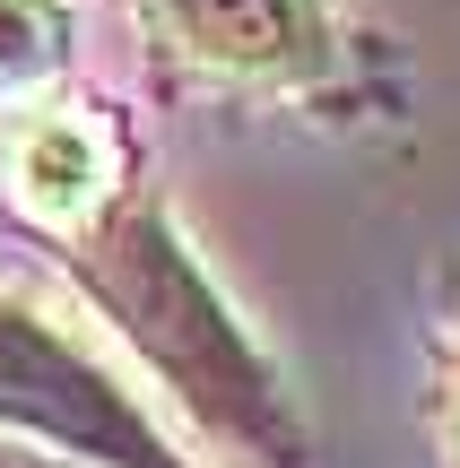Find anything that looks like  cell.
Returning <instances> with one entry per match:
<instances>
[{"instance_id": "cell-2", "label": "cell", "mask_w": 460, "mask_h": 468, "mask_svg": "<svg viewBox=\"0 0 460 468\" xmlns=\"http://www.w3.org/2000/svg\"><path fill=\"white\" fill-rule=\"evenodd\" d=\"M0 425L44 434V442L87 452V460H113V468H174L166 442H156L61 338L35 330L27 313H0Z\"/></svg>"}, {"instance_id": "cell-5", "label": "cell", "mask_w": 460, "mask_h": 468, "mask_svg": "<svg viewBox=\"0 0 460 468\" xmlns=\"http://www.w3.org/2000/svg\"><path fill=\"white\" fill-rule=\"evenodd\" d=\"M61 61V9L52 0H0V79H35Z\"/></svg>"}, {"instance_id": "cell-3", "label": "cell", "mask_w": 460, "mask_h": 468, "mask_svg": "<svg viewBox=\"0 0 460 468\" xmlns=\"http://www.w3.org/2000/svg\"><path fill=\"white\" fill-rule=\"evenodd\" d=\"M148 9L191 61L235 69V79H278V69H305L322 52L313 0H148Z\"/></svg>"}, {"instance_id": "cell-1", "label": "cell", "mask_w": 460, "mask_h": 468, "mask_svg": "<svg viewBox=\"0 0 460 468\" xmlns=\"http://www.w3.org/2000/svg\"><path fill=\"white\" fill-rule=\"evenodd\" d=\"M96 303L139 338L156 373L200 408L209 425H226L235 442H261V452L287 460L295 452V425H287V399H278L270 365L226 330V313L209 303V286L191 278V261L174 251V234L148 218V208H122L96 243L79 251Z\"/></svg>"}, {"instance_id": "cell-4", "label": "cell", "mask_w": 460, "mask_h": 468, "mask_svg": "<svg viewBox=\"0 0 460 468\" xmlns=\"http://www.w3.org/2000/svg\"><path fill=\"white\" fill-rule=\"evenodd\" d=\"M9 191L52 226H79L104 200V139L70 113H35L27 131H9Z\"/></svg>"}]
</instances>
